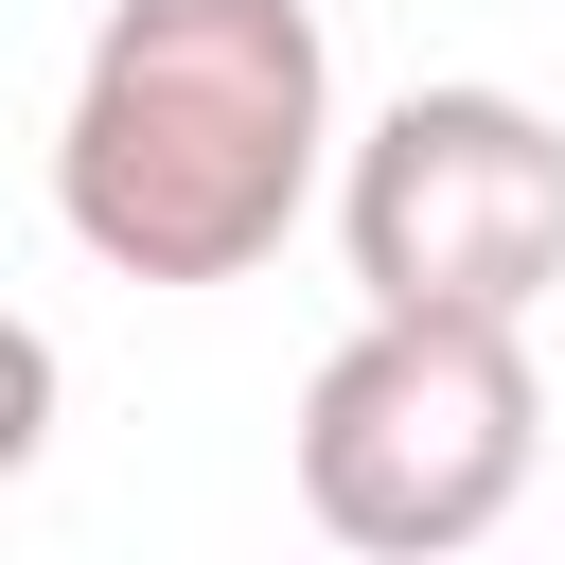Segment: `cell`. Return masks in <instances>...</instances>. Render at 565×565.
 <instances>
[{
    "mask_svg": "<svg viewBox=\"0 0 565 565\" xmlns=\"http://www.w3.org/2000/svg\"><path fill=\"white\" fill-rule=\"evenodd\" d=\"M335 159V53L300 0H106L71 124H53V230L106 282H247Z\"/></svg>",
    "mask_w": 565,
    "mask_h": 565,
    "instance_id": "6da1fadb",
    "label": "cell"
},
{
    "mask_svg": "<svg viewBox=\"0 0 565 565\" xmlns=\"http://www.w3.org/2000/svg\"><path fill=\"white\" fill-rule=\"evenodd\" d=\"M547 388H530V318H353L300 388V512L371 565H441L530 494Z\"/></svg>",
    "mask_w": 565,
    "mask_h": 565,
    "instance_id": "7a4b0ae2",
    "label": "cell"
},
{
    "mask_svg": "<svg viewBox=\"0 0 565 565\" xmlns=\"http://www.w3.org/2000/svg\"><path fill=\"white\" fill-rule=\"evenodd\" d=\"M335 247L388 318H530L565 282V124L512 88H406L335 159Z\"/></svg>",
    "mask_w": 565,
    "mask_h": 565,
    "instance_id": "3957f363",
    "label": "cell"
}]
</instances>
